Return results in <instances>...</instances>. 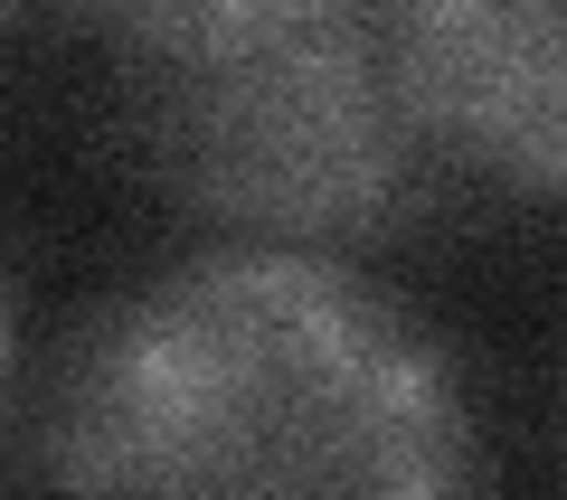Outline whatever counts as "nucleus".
Returning <instances> with one entry per match:
<instances>
[{
  "label": "nucleus",
  "instance_id": "4",
  "mask_svg": "<svg viewBox=\"0 0 567 500\" xmlns=\"http://www.w3.org/2000/svg\"><path fill=\"white\" fill-rule=\"evenodd\" d=\"M10 378H20V321H10V283H0V416H10Z\"/></svg>",
  "mask_w": 567,
  "mask_h": 500
},
{
  "label": "nucleus",
  "instance_id": "1",
  "mask_svg": "<svg viewBox=\"0 0 567 500\" xmlns=\"http://www.w3.org/2000/svg\"><path fill=\"white\" fill-rule=\"evenodd\" d=\"M48 500H473L435 321L350 256L199 246L66 331L39 397Z\"/></svg>",
  "mask_w": 567,
  "mask_h": 500
},
{
  "label": "nucleus",
  "instance_id": "2",
  "mask_svg": "<svg viewBox=\"0 0 567 500\" xmlns=\"http://www.w3.org/2000/svg\"><path fill=\"white\" fill-rule=\"evenodd\" d=\"M95 29L123 160L171 208L237 227L227 246L341 256L425 199L435 152L388 85L379 10L152 0Z\"/></svg>",
  "mask_w": 567,
  "mask_h": 500
},
{
  "label": "nucleus",
  "instance_id": "3",
  "mask_svg": "<svg viewBox=\"0 0 567 500\" xmlns=\"http://www.w3.org/2000/svg\"><path fill=\"white\" fill-rule=\"evenodd\" d=\"M379 58L435 160H483L520 199L567 189V20L548 0H388Z\"/></svg>",
  "mask_w": 567,
  "mask_h": 500
}]
</instances>
